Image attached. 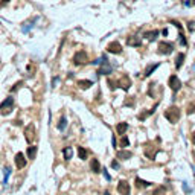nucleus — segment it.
I'll list each match as a JSON object with an SVG mask.
<instances>
[{"instance_id":"nucleus-24","label":"nucleus","mask_w":195,"mask_h":195,"mask_svg":"<svg viewBox=\"0 0 195 195\" xmlns=\"http://www.w3.org/2000/svg\"><path fill=\"white\" fill-rule=\"evenodd\" d=\"M66 127H67V120H66V117H60V122H58V130H60V131H64V130H66Z\"/></svg>"},{"instance_id":"nucleus-17","label":"nucleus","mask_w":195,"mask_h":195,"mask_svg":"<svg viewBox=\"0 0 195 195\" xmlns=\"http://www.w3.org/2000/svg\"><path fill=\"white\" fill-rule=\"evenodd\" d=\"M127 130H128V123H125V122H120V123H117V127H116V131H117V134H120V136H123Z\"/></svg>"},{"instance_id":"nucleus-18","label":"nucleus","mask_w":195,"mask_h":195,"mask_svg":"<svg viewBox=\"0 0 195 195\" xmlns=\"http://www.w3.org/2000/svg\"><path fill=\"white\" fill-rule=\"evenodd\" d=\"M131 157H133L131 151H117V158H120V160H128Z\"/></svg>"},{"instance_id":"nucleus-41","label":"nucleus","mask_w":195,"mask_h":195,"mask_svg":"<svg viewBox=\"0 0 195 195\" xmlns=\"http://www.w3.org/2000/svg\"><path fill=\"white\" fill-rule=\"evenodd\" d=\"M104 195H110V194H108V192H105V194H104Z\"/></svg>"},{"instance_id":"nucleus-25","label":"nucleus","mask_w":195,"mask_h":195,"mask_svg":"<svg viewBox=\"0 0 195 195\" xmlns=\"http://www.w3.org/2000/svg\"><path fill=\"white\" fill-rule=\"evenodd\" d=\"M157 67H158V64H151V66H148V67H146V70H145V73H143V75H145V76H150V75H151V73H153V72H154V70H156Z\"/></svg>"},{"instance_id":"nucleus-16","label":"nucleus","mask_w":195,"mask_h":195,"mask_svg":"<svg viewBox=\"0 0 195 195\" xmlns=\"http://www.w3.org/2000/svg\"><path fill=\"white\" fill-rule=\"evenodd\" d=\"M78 85H79V88L85 90V88H90V87L93 85V82H92V81H88V79H79Z\"/></svg>"},{"instance_id":"nucleus-22","label":"nucleus","mask_w":195,"mask_h":195,"mask_svg":"<svg viewBox=\"0 0 195 195\" xmlns=\"http://www.w3.org/2000/svg\"><path fill=\"white\" fill-rule=\"evenodd\" d=\"M26 154H28V158H35V154H37V146H29V148H28V151H26Z\"/></svg>"},{"instance_id":"nucleus-11","label":"nucleus","mask_w":195,"mask_h":195,"mask_svg":"<svg viewBox=\"0 0 195 195\" xmlns=\"http://www.w3.org/2000/svg\"><path fill=\"white\" fill-rule=\"evenodd\" d=\"M117 84H119V87H120V88H123V90H130V87H131V79L128 78L127 75H123L122 78L119 79V82H117Z\"/></svg>"},{"instance_id":"nucleus-7","label":"nucleus","mask_w":195,"mask_h":195,"mask_svg":"<svg viewBox=\"0 0 195 195\" xmlns=\"http://www.w3.org/2000/svg\"><path fill=\"white\" fill-rule=\"evenodd\" d=\"M87 53L84 52V50H79V52H76L75 53V57H73V63L76 64V66H79V64H84V63H87Z\"/></svg>"},{"instance_id":"nucleus-10","label":"nucleus","mask_w":195,"mask_h":195,"mask_svg":"<svg viewBox=\"0 0 195 195\" xmlns=\"http://www.w3.org/2000/svg\"><path fill=\"white\" fill-rule=\"evenodd\" d=\"M14 160H15V166H17L18 169H23V168L26 166V158H25V154H23V153H18Z\"/></svg>"},{"instance_id":"nucleus-5","label":"nucleus","mask_w":195,"mask_h":195,"mask_svg":"<svg viewBox=\"0 0 195 195\" xmlns=\"http://www.w3.org/2000/svg\"><path fill=\"white\" fill-rule=\"evenodd\" d=\"M169 87H171V90L174 92V93H177L180 88H181V81L177 78V75H172V76H169Z\"/></svg>"},{"instance_id":"nucleus-1","label":"nucleus","mask_w":195,"mask_h":195,"mask_svg":"<svg viewBox=\"0 0 195 195\" xmlns=\"http://www.w3.org/2000/svg\"><path fill=\"white\" fill-rule=\"evenodd\" d=\"M165 117H166L171 123H175V122L180 119V108H178V107H169V108L165 111Z\"/></svg>"},{"instance_id":"nucleus-35","label":"nucleus","mask_w":195,"mask_h":195,"mask_svg":"<svg viewBox=\"0 0 195 195\" xmlns=\"http://www.w3.org/2000/svg\"><path fill=\"white\" fill-rule=\"evenodd\" d=\"M32 26H34V25H32V23H29V25H28L26 28H23V32H28V31H29V29H31Z\"/></svg>"},{"instance_id":"nucleus-3","label":"nucleus","mask_w":195,"mask_h":195,"mask_svg":"<svg viewBox=\"0 0 195 195\" xmlns=\"http://www.w3.org/2000/svg\"><path fill=\"white\" fill-rule=\"evenodd\" d=\"M172 50H174V44L172 43H168V41H160L158 43V53L169 55V53H172Z\"/></svg>"},{"instance_id":"nucleus-33","label":"nucleus","mask_w":195,"mask_h":195,"mask_svg":"<svg viewBox=\"0 0 195 195\" xmlns=\"http://www.w3.org/2000/svg\"><path fill=\"white\" fill-rule=\"evenodd\" d=\"M102 172H104V177H105V178H107V180L110 181V180H111V175H110V174L107 172V169H102Z\"/></svg>"},{"instance_id":"nucleus-26","label":"nucleus","mask_w":195,"mask_h":195,"mask_svg":"<svg viewBox=\"0 0 195 195\" xmlns=\"http://www.w3.org/2000/svg\"><path fill=\"white\" fill-rule=\"evenodd\" d=\"M130 145V140H128V137L123 134V136H120V146L122 148H125V146H128Z\"/></svg>"},{"instance_id":"nucleus-4","label":"nucleus","mask_w":195,"mask_h":195,"mask_svg":"<svg viewBox=\"0 0 195 195\" xmlns=\"http://www.w3.org/2000/svg\"><path fill=\"white\" fill-rule=\"evenodd\" d=\"M25 139H26L28 143H32L35 140V125L34 123H29L25 128Z\"/></svg>"},{"instance_id":"nucleus-23","label":"nucleus","mask_w":195,"mask_h":195,"mask_svg":"<svg viewBox=\"0 0 195 195\" xmlns=\"http://www.w3.org/2000/svg\"><path fill=\"white\" fill-rule=\"evenodd\" d=\"M157 105H158V104H156V105H154V107H153V108H151L150 111H145V113H142V115H139V119H140V120H143L145 117H148V116H150V115H153V113L156 111Z\"/></svg>"},{"instance_id":"nucleus-20","label":"nucleus","mask_w":195,"mask_h":195,"mask_svg":"<svg viewBox=\"0 0 195 195\" xmlns=\"http://www.w3.org/2000/svg\"><path fill=\"white\" fill-rule=\"evenodd\" d=\"M183 61H185V53H178L177 58H175V67L180 69L183 66Z\"/></svg>"},{"instance_id":"nucleus-21","label":"nucleus","mask_w":195,"mask_h":195,"mask_svg":"<svg viewBox=\"0 0 195 195\" xmlns=\"http://www.w3.org/2000/svg\"><path fill=\"white\" fill-rule=\"evenodd\" d=\"M158 35V31H150V32H145V38H148L150 41H154Z\"/></svg>"},{"instance_id":"nucleus-31","label":"nucleus","mask_w":195,"mask_h":195,"mask_svg":"<svg viewBox=\"0 0 195 195\" xmlns=\"http://www.w3.org/2000/svg\"><path fill=\"white\" fill-rule=\"evenodd\" d=\"M178 37H180V44H181V46H186V44H188V41H186V38H185V35H183L181 31H180V35H178Z\"/></svg>"},{"instance_id":"nucleus-38","label":"nucleus","mask_w":195,"mask_h":195,"mask_svg":"<svg viewBox=\"0 0 195 195\" xmlns=\"http://www.w3.org/2000/svg\"><path fill=\"white\" fill-rule=\"evenodd\" d=\"M111 166H113L115 169H117V168H119V163H117L116 160H113V163H111Z\"/></svg>"},{"instance_id":"nucleus-37","label":"nucleus","mask_w":195,"mask_h":195,"mask_svg":"<svg viewBox=\"0 0 195 195\" xmlns=\"http://www.w3.org/2000/svg\"><path fill=\"white\" fill-rule=\"evenodd\" d=\"M58 81H60V78H53V81H52V87H57Z\"/></svg>"},{"instance_id":"nucleus-34","label":"nucleus","mask_w":195,"mask_h":195,"mask_svg":"<svg viewBox=\"0 0 195 195\" xmlns=\"http://www.w3.org/2000/svg\"><path fill=\"white\" fill-rule=\"evenodd\" d=\"M21 84H23V82H17V84H15V85H14V87L11 88V92H15L17 88H20V85H21Z\"/></svg>"},{"instance_id":"nucleus-36","label":"nucleus","mask_w":195,"mask_h":195,"mask_svg":"<svg viewBox=\"0 0 195 195\" xmlns=\"http://www.w3.org/2000/svg\"><path fill=\"white\" fill-rule=\"evenodd\" d=\"M125 105H130V107H133V105H134V101H133V99H128V101L125 102Z\"/></svg>"},{"instance_id":"nucleus-9","label":"nucleus","mask_w":195,"mask_h":195,"mask_svg":"<svg viewBox=\"0 0 195 195\" xmlns=\"http://www.w3.org/2000/svg\"><path fill=\"white\" fill-rule=\"evenodd\" d=\"M157 146H154L153 143H148V145H145V156L148 157V158H154L157 154Z\"/></svg>"},{"instance_id":"nucleus-6","label":"nucleus","mask_w":195,"mask_h":195,"mask_svg":"<svg viewBox=\"0 0 195 195\" xmlns=\"http://www.w3.org/2000/svg\"><path fill=\"white\" fill-rule=\"evenodd\" d=\"M117 192H119L120 195H130V192H131V188H130L128 181H125V180L119 181V185H117Z\"/></svg>"},{"instance_id":"nucleus-30","label":"nucleus","mask_w":195,"mask_h":195,"mask_svg":"<svg viewBox=\"0 0 195 195\" xmlns=\"http://www.w3.org/2000/svg\"><path fill=\"white\" fill-rule=\"evenodd\" d=\"M107 84H108V87H110V90H115V88H116V87H117V85H116V82H115L113 79H110V78H108V81H107Z\"/></svg>"},{"instance_id":"nucleus-32","label":"nucleus","mask_w":195,"mask_h":195,"mask_svg":"<svg viewBox=\"0 0 195 195\" xmlns=\"http://www.w3.org/2000/svg\"><path fill=\"white\" fill-rule=\"evenodd\" d=\"M163 192H165V188H163V186H160V188H157L156 191L153 192V195H162Z\"/></svg>"},{"instance_id":"nucleus-27","label":"nucleus","mask_w":195,"mask_h":195,"mask_svg":"<svg viewBox=\"0 0 195 195\" xmlns=\"http://www.w3.org/2000/svg\"><path fill=\"white\" fill-rule=\"evenodd\" d=\"M78 156H79V158H82V160H85V158H87V151H85L82 146H79V148H78Z\"/></svg>"},{"instance_id":"nucleus-39","label":"nucleus","mask_w":195,"mask_h":195,"mask_svg":"<svg viewBox=\"0 0 195 195\" xmlns=\"http://www.w3.org/2000/svg\"><path fill=\"white\" fill-rule=\"evenodd\" d=\"M191 140H192V143L195 145V131L192 133V136H191Z\"/></svg>"},{"instance_id":"nucleus-14","label":"nucleus","mask_w":195,"mask_h":195,"mask_svg":"<svg viewBox=\"0 0 195 195\" xmlns=\"http://www.w3.org/2000/svg\"><path fill=\"white\" fill-rule=\"evenodd\" d=\"M63 156H64V160L73 158V148H72V146H66V148L63 150Z\"/></svg>"},{"instance_id":"nucleus-2","label":"nucleus","mask_w":195,"mask_h":195,"mask_svg":"<svg viewBox=\"0 0 195 195\" xmlns=\"http://www.w3.org/2000/svg\"><path fill=\"white\" fill-rule=\"evenodd\" d=\"M12 108H14V98H6V99L0 104V113H2L3 116L9 115V113L12 111Z\"/></svg>"},{"instance_id":"nucleus-12","label":"nucleus","mask_w":195,"mask_h":195,"mask_svg":"<svg viewBox=\"0 0 195 195\" xmlns=\"http://www.w3.org/2000/svg\"><path fill=\"white\" fill-rule=\"evenodd\" d=\"M107 50H108L110 53H120V52H122V46H120L117 41H113V43H110V44L107 46Z\"/></svg>"},{"instance_id":"nucleus-8","label":"nucleus","mask_w":195,"mask_h":195,"mask_svg":"<svg viewBox=\"0 0 195 195\" xmlns=\"http://www.w3.org/2000/svg\"><path fill=\"white\" fill-rule=\"evenodd\" d=\"M113 72V67L107 63V60L101 64V67L98 69V75H108V73H111Z\"/></svg>"},{"instance_id":"nucleus-19","label":"nucleus","mask_w":195,"mask_h":195,"mask_svg":"<svg viewBox=\"0 0 195 195\" xmlns=\"http://www.w3.org/2000/svg\"><path fill=\"white\" fill-rule=\"evenodd\" d=\"M136 186L137 188H150L151 186V183L150 181H145V180H142V178H136Z\"/></svg>"},{"instance_id":"nucleus-28","label":"nucleus","mask_w":195,"mask_h":195,"mask_svg":"<svg viewBox=\"0 0 195 195\" xmlns=\"http://www.w3.org/2000/svg\"><path fill=\"white\" fill-rule=\"evenodd\" d=\"M186 113H188V115H194V113H195V102H191V104L188 105Z\"/></svg>"},{"instance_id":"nucleus-13","label":"nucleus","mask_w":195,"mask_h":195,"mask_svg":"<svg viewBox=\"0 0 195 195\" xmlns=\"http://www.w3.org/2000/svg\"><path fill=\"white\" fill-rule=\"evenodd\" d=\"M127 43H128V46H136V47H139V46L142 44L140 38H139V37H136V35H133V37H128Z\"/></svg>"},{"instance_id":"nucleus-29","label":"nucleus","mask_w":195,"mask_h":195,"mask_svg":"<svg viewBox=\"0 0 195 195\" xmlns=\"http://www.w3.org/2000/svg\"><path fill=\"white\" fill-rule=\"evenodd\" d=\"M9 174H11V169H9V168H5V178H3V183H5V185L8 183V178H9Z\"/></svg>"},{"instance_id":"nucleus-15","label":"nucleus","mask_w":195,"mask_h":195,"mask_svg":"<svg viewBox=\"0 0 195 195\" xmlns=\"http://www.w3.org/2000/svg\"><path fill=\"white\" fill-rule=\"evenodd\" d=\"M90 169H92L93 172H101V163L98 162V158H93V160L90 162Z\"/></svg>"},{"instance_id":"nucleus-40","label":"nucleus","mask_w":195,"mask_h":195,"mask_svg":"<svg viewBox=\"0 0 195 195\" xmlns=\"http://www.w3.org/2000/svg\"><path fill=\"white\" fill-rule=\"evenodd\" d=\"M8 2H9V0H2V3H3V5H6Z\"/></svg>"}]
</instances>
